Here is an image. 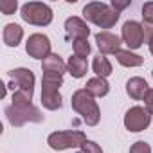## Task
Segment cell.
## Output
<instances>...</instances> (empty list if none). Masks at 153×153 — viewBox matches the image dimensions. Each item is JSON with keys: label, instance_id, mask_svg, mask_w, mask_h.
<instances>
[{"label": "cell", "instance_id": "cell-1", "mask_svg": "<svg viewBox=\"0 0 153 153\" xmlns=\"http://www.w3.org/2000/svg\"><path fill=\"white\" fill-rule=\"evenodd\" d=\"M72 108L78 112L83 121L87 123V126H96L101 119V110L97 106V101L94 99V96H90L85 88H79V90H76L72 94Z\"/></svg>", "mask_w": 153, "mask_h": 153}, {"label": "cell", "instance_id": "cell-2", "mask_svg": "<svg viewBox=\"0 0 153 153\" xmlns=\"http://www.w3.org/2000/svg\"><path fill=\"white\" fill-rule=\"evenodd\" d=\"M83 16L88 22L101 27V29H112L119 20V13L112 6H108L105 2H90V4H87L83 7Z\"/></svg>", "mask_w": 153, "mask_h": 153}, {"label": "cell", "instance_id": "cell-3", "mask_svg": "<svg viewBox=\"0 0 153 153\" xmlns=\"http://www.w3.org/2000/svg\"><path fill=\"white\" fill-rule=\"evenodd\" d=\"M63 85V76L43 74L42 78V105L47 110H59L63 105L59 87Z\"/></svg>", "mask_w": 153, "mask_h": 153}, {"label": "cell", "instance_id": "cell-4", "mask_svg": "<svg viewBox=\"0 0 153 153\" xmlns=\"http://www.w3.org/2000/svg\"><path fill=\"white\" fill-rule=\"evenodd\" d=\"M85 142H87V135L81 130L54 131L47 139V144L56 151H63V149H68V148H81Z\"/></svg>", "mask_w": 153, "mask_h": 153}, {"label": "cell", "instance_id": "cell-5", "mask_svg": "<svg viewBox=\"0 0 153 153\" xmlns=\"http://www.w3.org/2000/svg\"><path fill=\"white\" fill-rule=\"evenodd\" d=\"M6 115H7V121L15 126V128H20L27 123H43L45 121V115L40 112V108L36 106H15V105H9L6 106Z\"/></svg>", "mask_w": 153, "mask_h": 153}, {"label": "cell", "instance_id": "cell-6", "mask_svg": "<svg viewBox=\"0 0 153 153\" xmlns=\"http://www.w3.org/2000/svg\"><path fill=\"white\" fill-rule=\"evenodd\" d=\"M20 15L27 24L38 25V27H45L52 22V9L43 2H27V4H24L22 9H20Z\"/></svg>", "mask_w": 153, "mask_h": 153}, {"label": "cell", "instance_id": "cell-7", "mask_svg": "<svg viewBox=\"0 0 153 153\" xmlns=\"http://www.w3.org/2000/svg\"><path fill=\"white\" fill-rule=\"evenodd\" d=\"M9 78H11L9 88H13V92H24V94L33 97V94H34V74H33V70L15 68L9 72Z\"/></svg>", "mask_w": 153, "mask_h": 153}, {"label": "cell", "instance_id": "cell-8", "mask_svg": "<svg viewBox=\"0 0 153 153\" xmlns=\"http://www.w3.org/2000/svg\"><path fill=\"white\" fill-rule=\"evenodd\" d=\"M151 123V114L142 108V106H131L126 115H124V126L128 131H142L149 126Z\"/></svg>", "mask_w": 153, "mask_h": 153}, {"label": "cell", "instance_id": "cell-9", "mask_svg": "<svg viewBox=\"0 0 153 153\" xmlns=\"http://www.w3.org/2000/svg\"><path fill=\"white\" fill-rule=\"evenodd\" d=\"M25 51H27V54H29L31 58H34V59H45L49 54H52V52H51V40H49V36L40 34V33L31 34V36L27 38Z\"/></svg>", "mask_w": 153, "mask_h": 153}, {"label": "cell", "instance_id": "cell-10", "mask_svg": "<svg viewBox=\"0 0 153 153\" xmlns=\"http://www.w3.org/2000/svg\"><path fill=\"white\" fill-rule=\"evenodd\" d=\"M123 42L128 45V51L142 47V43H144V29H142V24H139L135 20L124 22V25H123Z\"/></svg>", "mask_w": 153, "mask_h": 153}, {"label": "cell", "instance_id": "cell-11", "mask_svg": "<svg viewBox=\"0 0 153 153\" xmlns=\"http://www.w3.org/2000/svg\"><path fill=\"white\" fill-rule=\"evenodd\" d=\"M65 33H67V38L76 42V40H88V34H90V29L87 25V22L83 18H78V16H70L65 20Z\"/></svg>", "mask_w": 153, "mask_h": 153}, {"label": "cell", "instance_id": "cell-12", "mask_svg": "<svg viewBox=\"0 0 153 153\" xmlns=\"http://www.w3.org/2000/svg\"><path fill=\"white\" fill-rule=\"evenodd\" d=\"M96 43L101 51V54H117L121 51V38L117 34H112L108 31H101L96 34Z\"/></svg>", "mask_w": 153, "mask_h": 153}, {"label": "cell", "instance_id": "cell-13", "mask_svg": "<svg viewBox=\"0 0 153 153\" xmlns=\"http://www.w3.org/2000/svg\"><path fill=\"white\" fill-rule=\"evenodd\" d=\"M42 70H43V74H58V76H63L67 72V65L63 63V59L58 54H49L42 61Z\"/></svg>", "mask_w": 153, "mask_h": 153}, {"label": "cell", "instance_id": "cell-14", "mask_svg": "<svg viewBox=\"0 0 153 153\" xmlns=\"http://www.w3.org/2000/svg\"><path fill=\"white\" fill-rule=\"evenodd\" d=\"M148 90H149V88H148L146 79L139 78V76H137V78L128 79V83H126V94H128L131 99H135V101L144 99V96H146Z\"/></svg>", "mask_w": 153, "mask_h": 153}, {"label": "cell", "instance_id": "cell-15", "mask_svg": "<svg viewBox=\"0 0 153 153\" xmlns=\"http://www.w3.org/2000/svg\"><path fill=\"white\" fill-rule=\"evenodd\" d=\"M85 90L90 96H94V97H105L108 94V90H110V85H108L106 78H99V76H96V78L87 81Z\"/></svg>", "mask_w": 153, "mask_h": 153}, {"label": "cell", "instance_id": "cell-16", "mask_svg": "<svg viewBox=\"0 0 153 153\" xmlns=\"http://www.w3.org/2000/svg\"><path fill=\"white\" fill-rule=\"evenodd\" d=\"M2 38H4V43H6L7 47H18V43H20L22 38H24V29H22L18 24H7V25L4 27Z\"/></svg>", "mask_w": 153, "mask_h": 153}, {"label": "cell", "instance_id": "cell-17", "mask_svg": "<svg viewBox=\"0 0 153 153\" xmlns=\"http://www.w3.org/2000/svg\"><path fill=\"white\" fill-rule=\"evenodd\" d=\"M87 68H88L87 59H85V58H79V56H76V54L70 56L68 61H67V70H68V74L72 76V78H76V79L83 78V76L87 74Z\"/></svg>", "mask_w": 153, "mask_h": 153}, {"label": "cell", "instance_id": "cell-18", "mask_svg": "<svg viewBox=\"0 0 153 153\" xmlns=\"http://www.w3.org/2000/svg\"><path fill=\"white\" fill-rule=\"evenodd\" d=\"M115 58H117V61H119L123 67H140V65L144 63L142 56L133 54L131 51H119V52L115 54Z\"/></svg>", "mask_w": 153, "mask_h": 153}, {"label": "cell", "instance_id": "cell-19", "mask_svg": "<svg viewBox=\"0 0 153 153\" xmlns=\"http://www.w3.org/2000/svg\"><path fill=\"white\" fill-rule=\"evenodd\" d=\"M92 68H94V72L99 76V78H106V76L112 74V63H110L108 58H105L103 54H99V56L94 58V61H92Z\"/></svg>", "mask_w": 153, "mask_h": 153}, {"label": "cell", "instance_id": "cell-20", "mask_svg": "<svg viewBox=\"0 0 153 153\" xmlns=\"http://www.w3.org/2000/svg\"><path fill=\"white\" fill-rule=\"evenodd\" d=\"M72 47H74V54L79 56V58H87L90 54L88 40H76V42H72Z\"/></svg>", "mask_w": 153, "mask_h": 153}, {"label": "cell", "instance_id": "cell-21", "mask_svg": "<svg viewBox=\"0 0 153 153\" xmlns=\"http://www.w3.org/2000/svg\"><path fill=\"white\" fill-rule=\"evenodd\" d=\"M16 9H18L16 0H2V2H0V11L4 15H13Z\"/></svg>", "mask_w": 153, "mask_h": 153}, {"label": "cell", "instance_id": "cell-22", "mask_svg": "<svg viewBox=\"0 0 153 153\" xmlns=\"http://www.w3.org/2000/svg\"><path fill=\"white\" fill-rule=\"evenodd\" d=\"M130 153H151V148H149L148 142H144V140H137L135 144H131Z\"/></svg>", "mask_w": 153, "mask_h": 153}, {"label": "cell", "instance_id": "cell-23", "mask_svg": "<svg viewBox=\"0 0 153 153\" xmlns=\"http://www.w3.org/2000/svg\"><path fill=\"white\" fill-rule=\"evenodd\" d=\"M142 20L144 24H153V2H146L142 6Z\"/></svg>", "mask_w": 153, "mask_h": 153}, {"label": "cell", "instance_id": "cell-24", "mask_svg": "<svg viewBox=\"0 0 153 153\" xmlns=\"http://www.w3.org/2000/svg\"><path fill=\"white\" fill-rule=\"evenodd\" d=\"M81 151H83V153H103L101 146H99L97 142H94V140H87V142L81 146Z\"/></svg>", "mask_w": 153, "mask_h": 153}, {"label": "cell", "instance_id": "cell-25", "mask_svg": "<svg viewBox=\"0 0 153 153\" xmlns=\"http://www.w3.org/2000/svg\"><path fill=\"white\" fill-rule=\"evenodd\" d=\"M142 29H144V42L148 45L153 43V24H142Z\"/></svg>", "mask_w": 153, "mask_h": 153}, {"label": "cell", "instance_id": "cell-26", "mask_svg": "<svg viewBox=\"0 0 153 153\" xmlns=\"http://www.w3.org/2000/svg\"><path fill=\"white\" fill-rule=\"evenodd\" d=\"M144 106H146V110L153 115V88H149V90L146 92V96H144Z\"/></svg>", "mask_w": 153, "mask_h": 153}, {"label": "cell", "instance_id": "cell-27", "mask_svg": "<svg viewBox=\"0 0 153 153\" xmlns=\"http://www.w3.org/2000/svg\"><path fill=\"white\" fill-rule=\"evenodd\" d=\"M117 13L121 11V9H124V7H128L130 6V0H124V2H119V0H112V4H110Z\"/></svg>", "mask_w": 153, "mask_h": 153}, {"label": "cell", "instance_id": "cell-28", "mask_svg": "<svg viewBox=\"0 0 153 153\" xmlns=\"http://www.w3.org/2000/svg\"><path fill=\"white\" fill-rule=\"evenodd\" d=\"M149 52H151V56H153V43H149Z\"/></svg>", "mask_w": 153, "mask_h": 153}, {"label": "cell", "instance_id": "cell-29", "mask_svg": "<svg viewBox=\"0 0 153 153\" xmlns=\"http://www.w3.org/2000/svg\"><path fill=\"white\" fill-rule=\"evenodd\" d=\"M151 76H153V70H151Z\"/></svg>", "mask_w": 153, "mask_h": 153}]
</instances>
